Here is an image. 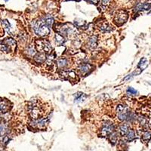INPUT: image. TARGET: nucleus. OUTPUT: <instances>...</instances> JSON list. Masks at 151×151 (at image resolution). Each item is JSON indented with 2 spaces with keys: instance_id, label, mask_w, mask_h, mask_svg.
<instances>
[{
  "instance_id": "obj_1",
  "label": "nucleus",
  "mask_w": 151,
  "mask_h": 151,
  "mask_svg": "<svg viewBox=\"0 0 151 151\" xmlns=\"http://www.w3.org/2000/svg\"><path fill=\"white\" fill-rule=\"evenodd\" d=\"M117 116L120 121H132L135 119V116L129 110L127 106L118 105L116 108Z\"/></svg>"
},
{
  "instance_id": "obj_2",
  "label": "nucleus",
  "mask_w": 151,
  "mask_h": 151,
  "mask_svg": "<svg viewBox=\"0 0 151 151\" xmlns=\"http://www.w3.org/2000/svg\"><path fill=\"white\" fill-rule=\"evenodd\" d=\"M33 29L34 30L35 33H36L37 36H41V37H43V36H48L50 33V29L49 27L47 26L45 23L43 22L42 19V20H40V21H34L33 23Z\"/></svg>"
},
{
  "instance_id": "obj_3",
  "label": "nucleus",
  "mask_w": 151,
  "mask_h": 151,
  "mask_svg": "<svg viewBox=\"0 0 151 151\" xmlns=\"http://www.w3.org/2000/svg\"><path fill=\"white\" fill-rule=\"evenodd\" d=\"M60 34L64 37L67 38H75L78 34V31L76 28L70 24H66L61 25L60 29H58Z\"/></svg>"
},
{
  "instance_id": "obj_4",
  "label": "nucleus",
  "mask_w": 151,
  "mask_h": 151,
  "mask_svg": "<svg viewBox=\"0 0 151 151\" xmlns=\"http://www.w3.org/2000/svg\"><path fill=\"white\" fill-rule=\"evenodd\" d=\"M29 115H30L33 119H37L42 118L43 112L41 107L39 106L37 101H34L29 102Z\"/></svg>"
},
{
  "instance_id": "obj_5",
  "label": "nucleus",
  "mask_w": 151,
  "mask_h": 151,
  "mask_svg": "<svg viewBox=\"0 0 151 151\" xmlns=\"http://www.w3.org/2000/svg\"><path fill=\"white\" fill-rule=\"evenodd\" d=\"M128 17V13L125 11H118L114 16V23L117 26H122L127 21Z\"/></svg>"
},
{
  "instance_id": "obj_6",
  "label": "nucleus",
  "mask_w": 151,
  "mask_h": 151,
  "mask_svg": "<svg viewBox=\"0 0 151 151\" xmlns=\"http://www.w3.org/2000/svg\"><path fill=\"white\" fill-rule=\"evenodd\" d=\"M48 122V120L47 118L45 119L40 118V119H33V120L30 122V125H32L33 128L43 129L46 127Z\"/></svg>"
},
{
  "instance_id": "obj_7",
  "label": "nucleus",
  "mask_w": 151,
  "mask_h": 151,
  "mask_svg": "<svg viewBox=\"0 0 151 151\" xmlns=\"http://www.w3.org/2000/svg\"><path fill=\"white\" fill-rule=\"evenodd\" d=\"M114 131V126H113V123L110 122H105L103 125L101 130V135L103 137H106L109 136L110 134H112Z\"/></svg>"
},
{
  "instance_id": "obj_8",
  "label": "nucleus",
  "mask_w": 151,
  "mask_h": 151,
  "mask_svg": "<svg viewBox=\"0 0 151 151\" xmlns=\"http://www.w3.org/2000/svg\"><path fill=\"white\" fill-rule=\"evenodd\" d=\"M151 9V3H148V2H140L136 5L135 8H134V12H142V11L149 10Z\"/></svg>"
},
{
  "instance_id": "obj_9",
  "label": "nucleus",
  "mask_w": 151,
  "mask_h": 151,
  "mask_svg": "<svg viewBox=\"0 0 151 151\" xmlns=\"http://www.w3.org/2000/svg\"><path fill=\"white\" fill-rule=\"evenodd\" d=\"M92 67L88 64H83L79 67V71L81 75H86L91 72Z\"/></svg>"
},
{
  "instance_id": "obj_10",
  "label": "nucleus",
  "mask_w": 151,
  "mask_h": 151,
  "mask_svg": "<svg viewBox=\"0 0 151 151\" xmlns=\"http://www.w3.org/2000/svg\"><path fill=\"white\" fill-rule=\"evenodd\" d=\"M40 43L41 44L42 48V50L44 51V52H45V54L51 53L52 48L51 44H50L48 41H46V40H42V41H40Z\"/></svg>"
},
{
  "instance_id": "obj_11",
  "label": "nucleus",
  "mask_w": 151,
  "mask_h": 151,
  "mask_svg": "<svg viewBox=\"0 0 151 151\" xmlns=\"http://www.w3.org/2000/svg\"><path fill=\"white\" fill-rule=\"evenodd\" d=\"M98 45V37L96 36H92L88 40V46L91 50H94L97 48Z\"/></svg>"
},
{
  "instance_id": "obj_12",
  "label": "nucleus",
  "mask_w": 151,
  "mask_h": 151,
  "mask_svg": "<svg viewBox=\"0 0 151 151\" xmlns=\"http://www.w3.org/2000/svg\"><path fill=\"white\" fill-rule=\"evenodd\" d=\"M4 42L10 49V51H14V49L16 47V42L14 41L12 38H8L6 40H4Z\"/></svg>"
},
{
  "instance_id": "obj_13",
  "label": "nucleus",
  "mask_w": 151,
  "mask_h": 151,
  "mask_svg": "<svg viewBox=\"0 0 151 151\" xmlns=\"http://www.w3.org/2000/svg\"><path fill=\"white\" fill-rule=\"evenodd\" d=\"M86 95L84 93L82 92H77L74 94V100H75V102L76 103H81V102H83L86 100Z\"/></svg>"
},
{
  "instance_id": "obj_14",
  "label": "nucleus",
  "mask_w": 151,
  "mask_h": 151,
  "mask_svg": "<svg viewBox=\"0 0 151 151\" xmlns=\"http://www.w3.org/2000/svg\"><path fill=\"white\" fill-rule=\"evenodd\" d=\"M9 110V105L8 102L0 99V113H6Z\"/></svg>"
},
{
  "instance_id": "obj_15",
  "label": "nucleus",
  "mask_w": 151,
  "mask_h": 151,
  "mask_svg": "<svg viewBox=\"0 0 151 151\" xmlns=\"http://www.w3.org/2000/svg\"><path fill=\"white\" fill-rule=\"evenodd\" d=\"M42 21H43V22L45 23L47 26L48 27H52L54 24L53 17H52V15H50V14H47L46 16H45V17H43Z\"/></svg>"
},
{
  "instance_id": "obj_16",
  "label": "nucleus",
  "mask_w": 151,
  "mask_h": 151,
  "mask_svg": "<svg viewBox=\"0 0 151 151\" xmlns=\"http://www.w3.org/2000/svg\"><path fill=\"white\" fill-rule=\"evenodd\" d=\"M55 41H56V43L58 45H61L65 43V37H64L60 33H56V35H55Z\"/></svg>"
},
{
  "instance_id": "obj_17",
  "label": "nucleus",
  "mask_w": 151,
  "mask_h": 151,
  "mask_svg": "<svg viewBox=\"0 0 151 151\" xmlns=\"http://www.w3.org/2000/svg\"><path fill=\"white\" fill-rule=\"evenodd\" d=\"M57 64H58V68L64 69L68 65V61H67V60L66 58H60L58 59V60L57 62Z\"/></svg>"
},
{
  "instance_id": "obj_18",
  "label": "nucleus",
  "mask_w": 151,
  "mask_h": 151,
  "mask_svg": "<svg viewBox=\"0 0 151 151\" xmlns=\"http://www.w3.org/2000/svg\"><path fill=\"white\" fill-rule=\"evenodd\" d=\"M125 139L128 141H132L135 138V134H134V132L132 129H129L128 131V132L126 133V134L125 135Z\"/></svg>"
},
{
  "instance_id": "obj_19",
  "label": "nucleus",
  "mask_w": 151,
  "mask_h": 151,
  "mask_svg": "<svg viewBox=\"0 0 151 151\" xmlns=\"http://www.w3.org/2000/svg\"><path fill=\"white\" fill-rule=\"evenodd\" d=\"M2 24L4 29H5L9 34H11V33H12V27H11V24H9V21H8L7 20H3V21H2Z\"/></svg>"
},
{
  "instance_id": "obj_20",
  "label": "nucleus",
  "mask_w": 151,
  "mask_h": 151,
  "mask_svg": "<svg viewBox=\"0 0 151 151\" xmlns=\"http://www.w3.org/2000/svg\"><path fill=\"white\" fill-rule=\"evenodd\" d=\"M129 130V125H126V124H123V125L119 126V134H120L122 136H125Z\"/></svg>"
},
{
  "instance_id": "obj_21",
  "label": "nucleus",
  "mask_w": 151,
  "mask_h": 151,
  "mask_svg": "<svg viewBox=\"0 0 151 151\" xmlns=\"http://www.w3.org/2000/svg\"><path fill=\"white\" fill-rule=\"evenodd\" d=\"M26 52H27V54L28 56H29V57H34L36 54V48H35V47L33 46L32 45H29V46L27 48Z\"/></svg>"
},
{
  "instance_id": "obj_22",
  "label": "nucleus",
  "mask_w": 151,
  "mask_h": 151,
  "mask_svg": "<svg viewBox=\"0 0 151 151\" xmlns=\"http://www.w3.org/2000/svg\"><path fill=\"white\" fill-rule=\"evenodd\" d=\"M35 60L38 63H43L46 60V55L42 53L40 54V55L35 57Z\"/></svg>"
},
{
  "instance_id": "obj_23",
  "label": "nucleus",
  "mask_w": 151,
  "mask_h": 151,
  "mask_svg": "<svg viewBox=\"0 0 151 151\" xmlns=\"http://www.w3.org/2000/svg\"><path fill=\"white\" fill-rule=\"evenodd\" d=\"M141 138L144 141H148L151 138V133L148 131H144L141 134Z\"/></svg>"
},
{
  "instance_id": "obj_24",
  "label": "nucleus",
  "mask_w": 151,
  "mask_h": 151,
  "mask_svg": "<svg viewBox=\"0 0 151 151\" xmlns=\"http://www.w3.org/2000/svg\"><path fill=\"white\" fill-rule=\"evenodd\" d=\"M100 28H101V30L103 31V32H106V33H108V32H110V31H111L113 29L111 28V27L107 23H104V24H102Z\"/></svg>"
},
{
  "instance_id": "obj_25",
  "label": "nucleus",
  "mask_w": 151,
  "mask_h": 151,
  "mask_svg": "<svg viewBox=\"0 0 151 151\" xmlns=\"http://www.w3.org/2000/svg\"><path fill=\"white\" fill-rule=\"evenodd\" d=\"M0 51H1V52H6V53H8V52H11L10 49H9V47H8L6 45H5V42H4L3 41L0 42Z\"/></svg>"
},
{
  "instance_id": "obj_26",
  "label": "nucleus",
  "mask_w": 151,
  "mask_h": 151,
  "mask_svg": "<svg viewBox=\"0 0 151 151\" xmlns=\"http://www.w3.org/2000/svg\"><path fill=\"white\" fill-rule=\"evenodd\" d=\"M7 132V126L3 123H0V137L5 135Z\"/></svg>"
},
{
  "instance_id": "obj_27",
  "label": "nucleus",
  "mask_w": 151,
  "mask_h": 151,
  "mask_svg": "<svg viewBox=\"0 0 151 151\" xmlns=\"http://www.w3.org/2000/svg\"><path fill=\"white\" fill-rule=\"evenodd\" d=\"M147 65V59L146 58H143L141 59V61H140L139 64H138V67H141V70H143L145 67Z\"/></svg>"
},
{
  "instance_id": "obj_28",
  "label": "nucleus",
  "mask_w": 151,
  "mask_h": 151,
  "mask_svg": "<svg viewBox=\"0 0 151 151\" xmlns=\"http://www.w3.org/2000/svg\"><path fill=\"white\" fill-rule=\"evenodd\" d=\"M109 136H110V141H111V143H113V144H115L117 141V138H118L116 133H115V132H113V133H112V134H110Z\"/></svg>"
},
{
  "instance_id": "obj_29",
  "label": "nucleus",
  "mask_w": 151,
  "mask_h": 151,
  "mask_svg": "<svg viewBox=\"0 0 151 151\" xmlns=\"http://www.w3.org/2000/svg\"><path fill=\"white\" fill-rule=\"evenodd\" d=\"M127 93L129 94H131V95H136L137 93V91H136L134 88H133L129 87L127 89Z\"/></svg>"
},
{
  "instance_id": "obj_30",
  "label": "nucleus",
  "mask_w": 151,
  "mask_h": 151,
  "mask_svg": "<svg viewBox=\"0 0 151 151\" xmlns=\"http://www.w3.org/2000/svg\"><path fill=\"white\" fill-rule=\"evenodd\" d=\"M75 24L76 25V26L77 27H84L85 25H86V21H75Z\"/></svg>"
},
{
  "instance_id": "obj_31",
  "label": "nucleus",
  "mask_w": 151,
  "mask_h": 151,
  "mask_svg": "<svg viewBox=\"0 0 151 151\" xmlns=\"http://www.w3.org/2000/svg\"><path fill=\"white\" fill-rule=\"evenodd\" d=\"M138 120H139L140 123H141L142 125H144V126L145 125H146L147 119L145 118H144V117H142V116L139 117V119H138Z\"/></svg>"
},
{
  "instance_id": "obj_32",
  "label": "nucleus",
  "mask_w": 151,
  "mask_h": 151,
  "mask_svg": "<svg viewBox=\"0 0 151 151\" xmlns=\"http://www.w3.org/2000/svg\"><path fill=\"white\" fill-rule=\"evenodd\" d=\"M88 1H89L90 2H91L93 4H95V5L98 4L100 2V0H88Z\"/></svg>"
},
{
  "instance_id": "obj_33",
  "label": "nucleus",
  "mask_w": 151,
  "mask_h": 151,
  "mask_svg": "<svg viewBox=\"0 0 151 151\" xmlns=\"http://www.w3.org/2000/svg\"><path fill=\"white\" fill-rule=\"evenodd\" d=\"M102 1V5H107V3L109 2V0H101Z\"/></svg>"
},
{
  "instance_id": "obj_34",
  "label": "nucleus",
  "mask_w": 151,
  "mask_h": 151,
  "mask_svg": "<svg viewBox=\"0 0 151 151\" xmlns=\"http://www.w3.org/2000/svg\"><path fill=\"white\" fill-rule=\"evenodd\" d=\"M5 1H8V0H5Z\"/></svg>"
}]
</instances>
